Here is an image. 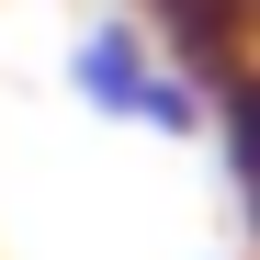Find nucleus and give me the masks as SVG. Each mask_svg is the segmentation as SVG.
Listing matches in <instances>:
<instances>
[{"mask_svg": "<svg viewBox=\"0 0 260 260\" xmlns=\"http://www.w3.org/2000/svg\"><path fill=\"white\" fill-rule=\"evenodd\" d=\"M68 102L91 124H124V136H158V147H204V79L158 46V34L124 12H91L68 34Z\"/></svg>", "mask_w": 260, "mask_h": 260, "instance_id": "1", "label": "nucleus"}, {"mask_svg": "<svg viewBox=\"0 0 260 260\" xmlns=\"http://www.w3.org/2000/svg\"><path fill=\"white\" fill-rule=\"evenodd\" d=\"M204 136H215L226 192H238L249 238H260V68H238V79H215V91H204Z\"/></svg>", "mask_w": 260, "mask_h": 260, "instance_id": "3", "label": "nucleus"}, {"mask_svg": "<svg viewBox=\"0 0 260 260\" xmlns=\"http://www.w3.org/2000/svg\"><path fill=\"white\" fill-rule=\"evenodd\" d=\"M124 12H136L204 91L238 79V68H260V0H124Z\"/></svg>", "mask_w": 260, "mask_h": 260, "instance_id": "2", "label": "nucleus"}]
</instances>
